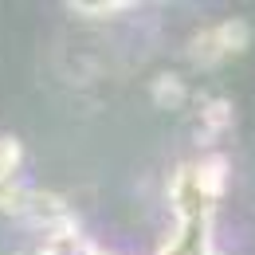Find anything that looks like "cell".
<instances>
[{
	"mask_svg": "<svg viewBox=\"0 0 255 255\" xmlns=\"http://www.w3.org/2000/svg\"><path fill=\"white\" fill-rule=\"evenodd\" d=\"M200 122H204V133H220V129H228V122H232V106H228L224 98H208V102L200 106Z\"/></svg>",
	"mask_w": 255,
	"mask_h": 255,
	"instance_id": "obj_4",
	"label": "cell"
},
{
	"mask_svg": "<svg viewBox=\"0 0 255 255\" xmlns=\"http://www.w3.org/2000/svg\"><path fill=\"white\" fill-rule=\"evenodd\" d=\"M153 98H157L161 106H181L185 98H189V87H185V79L181 75H161L157 83H153Z\"/></svg>",
	"mask_w": 255,
	"mask_h": 255,
	"instance_id": "obj_3",
	"label": "cell"
},
{
	"mask_svg": "<svg viewBox=\"0 0 255 255\" xmlns=\"http://www.w3.org/2000/svg\"><path fill=\"white\" fill-rule=\"evenodd\" d=\"M75 12H87V16H114V12H126V4H75Z\"/></svg>",
	"mask_w": 255,
	"mask_h": 255,
	"instance_id": "obj_5",
	"label": "cell"
},
{
	"mask_svg": "<svg viewBox=\"0 0 255 255\" xmlns=\"http://www.w3.org/2000/svg\"><path fill=\"white\" fill-rule=\"evenodd\" d=\"M20 165H24V149L16 137H0V212L20 216L28 189L20 185Z\"/></svg>",
	"mask_w": 255,
	"mask_h": 255,
	"instance_id": "obj_2",
	"label": "cell"
},
{
	"mask_svg": "<svg viewBox=\"0 0 255 255\" xmlns=\"http://www.w3.org/2000/svg\"><path fill=\"white\" fill-rule=\"evenodd\" d=\"M248 43H252V28H248V20H224V24H208V28H200V32L189 39V59L196 67H216L224 59H232V55H240V51H248Z\"/></svg>",
	"mask_w": 255,
	"mask_h": 255,
	"instance_id": "obj_1",
	"label": "cell"
}]
</instances>
